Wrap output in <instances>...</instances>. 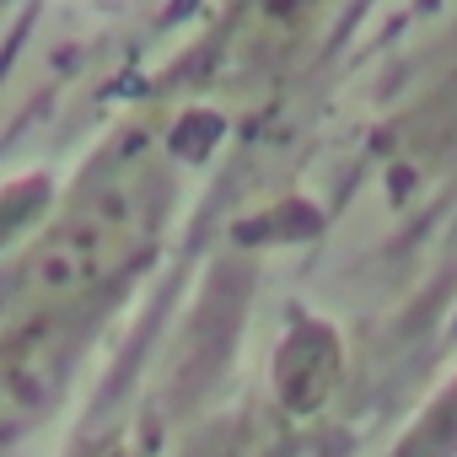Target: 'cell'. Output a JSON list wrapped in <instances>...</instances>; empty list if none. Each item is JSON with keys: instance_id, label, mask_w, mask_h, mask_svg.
Returning a JSON list of instances; mask_svg holds the SVG:
<instances>
[{"instance_id": "cell-1", "label": "cell", "mask_w": 457, "mask_h": 457, "mask_svg": "<svg viewBox=\"0 0 457 457\" xmlns=\"http://www.w3.org/2000/svg\"><path fill=\"white\" fill-rule=\"evenodd\" d=\"M167 172L151 151H119L97 162L60 215L44 226V237L28 248L12 280V328L76 318L108 286H119L156 243L167 220Z\"/></svg>"}]
</instances>
